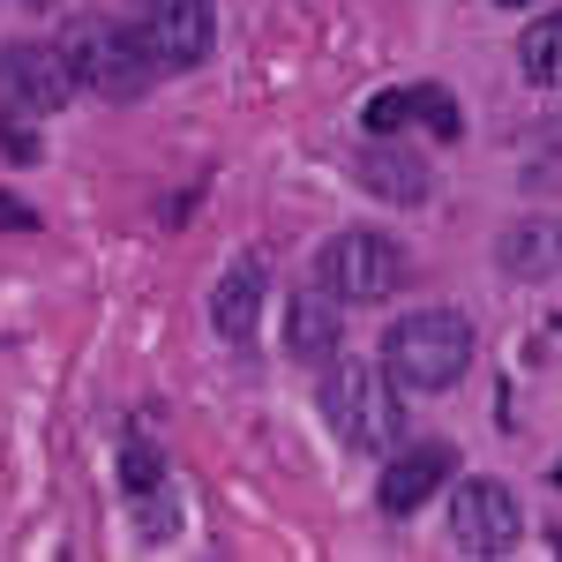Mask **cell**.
<instances>
[{
    "mask_svg": "<svg viewBox=\"0 0 562 562\" xmlns=\"http://www.w3.org/2000/svg\"><path fill=\"white\" fill-rule=\"evenodd\" d=\"M323 420L346 450H397L405 435V405H397V375L375 360H330L323 375Z\"/></svg>",
    "mask_w": 562,
    "mask_h": 562,
    "instance_id": "7a4b0ae2",
    "label": "cell"
},
{
    "mask_svg": "<svg viewBox=\"0 0 562 562\" xmlns=\"http://www.w3.org/2000/svg\"><path fill=\"white\" fill-rule=\"evenodd\" d=\"M121 487H128L135 503H143L150 487H166V458H158L150 442H128V450H121Z\"/></svg>",
    "mask_w": 562,
    "mask_h": 562,
    "instance_id": "9a60e30c",
    "label": "cell"
},
{
    "mask_svg": "<svg viewBox=\"0 0 562 562\" xmlns=\"http://www.w3.org/2000/svg\"><path fill=\"white\" fill-rule=\"evenodd\" d=\"M262 301H270V262L248 248V256L225 262V278L211 285V330L225 346H248L262 330Z\"/></svg>",
    "mask_w": 562,
    "mask_h": 562,
    "instance_id": "9c48e42d",
    "label": "cell"
},
{
    "mask_svg": "<svg viewBox=\"0 0 562 562\" xmlns=\"http://www.w3.org/2000/svg\"><path fill=\"white\" fill-rule=\"evenodd\" d=\"M518 60H525V76H532L540 90H562V8H548V15L518 38Z\"/></svg>",
    "mask_w": 562,
    "mask_h": 562,
    "instance_id": "4fadbf2b",
    "label": "cell"
},
{
    "mask_svg": "<svg viewBox=\"0 0 562 562\" xmlns=\"http://www.w3.org/2000/svg\"><path fill=\"white\" fill-rule=\"evenodd\" d=\"M135 525H143L150 540H173V495H166V487H150V518H135Z\"/></svg>",
    "mask_w": 562,
    "mask_h": 562,
    "instance_id": "e0dca14e",
    "label": "cell"
},
{
    "mask_svg": "<svg viewBox=\"0 0 562 562\" xmlns=\"http://www.w3.org/2000/svg\"><path fill=\"white\" fill-rule=\"evenodd\" d=\"M555 487H562V465H555Z\"/></svg>",
    "mask_w": 562,
    "mask_h": 562,
    "instance_id": "ffe728a7",
    "label": "cell"
},
{
    "mask_svg": "<svg viewBox=\"0 0 562 562\" xmlns=\"http://www.w3.org/2000/svg\"><path fill=\"white\" fill-rule=\"evenodd\" d=\"M338 307H346V301H338L323 278H307L301 293H293V307H285V346H293V360L315 368V360L338 352Z\"/></svg>",
    "mask_w": 562,
    "mask_h": 562,
    "instance_id": "8fae6325",
    "label": "cell"
},
{
    "mask_svg": "<svg viewBox=\"0 0 562 562\" xmlns=\"http://www.w3.org/2000/svg\"><path fill=\"white\" fill-rule=\"evenodd\" d=\"M495 8H540V0H495Z\"/></svg>",
    "mask_w": 562,
    "mask_h": 562,
    "instance_id": "d6986e66",
    "label": "cell"
},
{
    "mask_svg": "<svg viewBox=\"0 0 562 562\" xmlns=\"http://www.w3.org/2000/svg\"><path fill=\"white\" fill-rule=\"evenodd\" d=\"M495 256H503V270H510V278H540L548 262H562V233H548V225H518Z\"/></svg>",
    "mask_w": 562,
    "mask_h": 562,
    "instance_id": "5bb4252c",
    "label": "cell"
},
{
    "mask_svg": "<svg viewBox=\"0 0 562 562\" xmlns=\"http://www.w3.org/2000/svg\"><path fill=\"white\" fill-rule=\"evenodd\" d=\"M0 225H38V217L23 211V203H15V195H0Z\"/></svg>",
    "mask_w": 562,
    "mask_h": 562,
    "instance_id": "ac0fdd59",
    "label": "cell"
},
{
    "mask_svg": "<svg viewBox=\"0 0 562 562\" xmlns=\"http://www.w3.org/2000/svg\"><path fill=\"white\" fill-rule=\"evenodd\" d=\"M360 128L368 135L428 128L435 143H458V135H465V113H458V90L450 83H397V90H375V98L360 105Z\"/></svg>",
    "mask_w": 562,
    "mask_h": 562,
    "instance_id": "52a82bcc",
    "label": "cell"
},
{
    "mask_svg": "<svg viewBox=\"0 0 562 562\" xmlns=\"http://www.w3.org/2000/svg\"><path fill=\"white\" fill-rule=\"evenodd\" d=\"M76 90L83 83H76V68H68L60 45H8V53H0V105H8V113L45 121V113H60Z\"/></svg>",
    "mask_w": 562,
    "mask_h": 562,
    "instance_id": "5b68a950",
    "label": "cell"
},
{
    "mask_svg": "<svg viewBox=\"0 0 562 562\" xmlns=\"http://www.w3.org/2000/svg\"><path fill=\"white\" fill-rule=\"evenodd\" d=\"M383 368L397 375V390H458L473 368V323L458 307H413L390 323Z\"/></svg>",
    "mask_w": 562,
    "mask_h": 562,
    "instance_id": "6da1fadb",
    "label": "cell"
},
{
    "mask_svg": "<svg viewBox=\"0 0 562 562\" xmlns=\"http://www.w3.org/2000/svg\"><path fill=\"white\" fill-rule=\"evenodd\" d=\"M60 53H68L76 83L98 90V98H143L150 76L166 68L158 45H150V31H121V23H83Z\"/></svg>",
    "mask_w": 562,
    "mask_h": 562,
    "instance_id": "277c9868",
    "label": "cell"
},
{
    "mask_svg": "<svg viewBox=\"0 0 562 562\" xmlns=\"http://www.w3.org/2000/svg\"><path fill=\"white\" fill-rule=\"evenodd\" d=\"M315 278H323L346 307H383L390 293L413 285V256H405V240L360 225V233H338V240L315 256Z\"/></svg>",
    "mask_w": 562,
    "mask_h": 562,
    "instance_id": "3957f363",
    "label": "cell"
},
{
    "mask_svg": "<svg viewBox=\"0 0 562 562\" xmlns=\"http://www.w3.org/2000/svg\"><path fill=\"white\" fill-rule=\"evenodd\" d=\"M143 31H150V45H158L166 68H195L217 38V8L211 0H150V8H143Z\"/></svg>",
    "mask_w": 562,
    "mask_h": 562,
    "instance_id": "30bf717a",
    "label": "cell"
},
{
    "mask_svg": "<svg viewBox=\"0 0 562 562\" xmlns=\"http://www.w3.org/2000/svg\"><path fill=\"white\" fill-rule=\"evenodd\" d=\"M442 480H458V442H405L397 458H383L375 510H383V518H413L420 503L442 495Z\"/></svg>",
    "mask_w": 562,
    "mask_h": 562,
    "instance_id": "ba28073f",
    "label": "cell"
},
{
    "mask_svg": "<svg viewBox=\"0 0 562 562\" xmlns=\"http://www.w3.org/2000/svg\"><path fill=\"white\" fill-rule=\"evenodd\" d=\"M518 532H525V510L503 480H458V495H450V540L465 555H510Z\"/></svg>",
    "mask_w": 562,
    "mask_h": 562,
    "instance_id": "8992f818",
    "label": "cell"
},
{
    "mask_svg": "<svg viewBox=\"0 0 562 562\" xmlns=\"http://www.w3.org/2000/svg\"><path fill=\"white\" fill-rule=\"evenodd\" d=\"M0 150H8V166H38V128H31V113H0Z\"/></svg>",
    "mask_w": 562,
    "mask_h": 562,
    "instance_id": "2e32d148",
    "label": "cell"
},
{
    "mask_svg": "<svg viewBox=\"0 0 562 562\" xmlns=\"http://www.w3.org/2000/svg\"><path fill=\"white\" fill-rule=\"evenodd\" d=\"M360 188L383 195V203H428V166L405 158L390 135H368V150H360Z\"/></svg>",
    "mask_w": 562,
    "mask_h": 562,
    "instance_id": "7c38bea8",
    "label": "cell"
}]
</instances>
